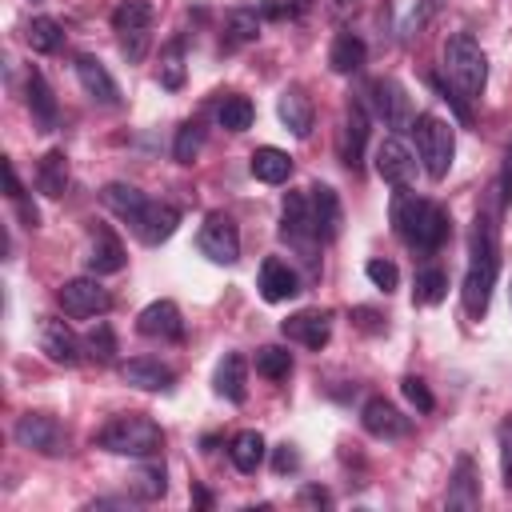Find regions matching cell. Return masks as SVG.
<instances>
[{
    "mask_svg": "<svg viewBox=\"0 0 512 512\" xmlns=\"http://www.w3.org/2000/svg\"><path fill=\"white\" fill-rule=\"evenodd\" d=\"M500 272V236H496V216L488 208L476 212L472 220V240H468V272H464V312L472 320H484L492 288Z\"/></svg>",
    "mask_w": 512,
    "mask_h": 512,
    "instance_id": "6da1fadb",
    "label": "cell"
},
{
    "mask_svg": "<svg viewBox=\"0 0 512 512\" xmlns=\"http://www.w3.org/2000/svg\"><path fill=\"white\" fill-rule=\"evenodd\" d=\"M392 228L396 236L416 252H436L448 240V212L408 188H396L392 196Z\"/></svg>",
    "mask_w": 512,
    "mask_h": 512,
    "instance_id": "7a4b0ae2",
    "label": "cell"
},
{
    "mask_svg": "<svg viewBox=\"0 0 512 512\" xmlns=\"http://www.w3.org/2000/svg\"><path fill=\"white\" fill-rule=\"evenodd\" d=\"M444 72H448V88L468 104L484 92V80H488V60L476 44L472 32H456L444 40Z\"/></svg>",
    "mask_w": 512,
    "mask_h": 512,
    "instance_id": "3957f363",
    "label": "cell"
},
{
    "mask_svg": "<svg viewBox=\"0 0 512 512\" xmlns=\"http://www.w3.org/2000/svg\"><path fill=\"white\" fill-rule=\"evenodd\" d=\"M96 444H100L104 452H112V456H136V460H144V456H156V452H160L164 432H160V424L148 420V416H112V420L100 428Z\"/></svg>",
    "mask_w": 512,
    "mask_h": 512,
    "instance_id": "277c9868",
    "label": "cell"
},
{
    "mask_svg": "<svg viewBox=\"0 0 512 512\" xmlns=\"http://www.w3.org/2000/svg\"><path fill=\"white\" fill-rule=\"evenodd\" d=\"M412 132H416V156L424 164V172L432 180H444L448 168H452V156H456V136H452V124L432 116V112H420L412 120Z\"/></svg>",
    "mask_w": 512,
    "mask_h": 512,
    "instance_id": "5b68a950",
    "label": "cell"
},
{
    "mask_svg": "<svg viewBox=\"0 0 512 512\" xmlns=\"http://www.w3.org/2000/svg\"><path fill=\"white\" fill-rule=\"evenodd\" d=\"M152 20H156V12H152L148 0H120L116 12H112V28H116V36H120V52H124L132 64H140V60L148 56Z\"/></svg>",
    "mask_w": 512,
    "mask_h": 512,
    "instance_id": "8992f818",
    "label": "cell"
},
{
    "mask_svg": "<svg viewBox=\"0 0 512 512\" xmlns=\"http://www.w3.org/2000/svg\"><path fill=\"white\" fill-rule=\"evenodd\" d=\"M280 236L304 256L308 268H316V248H320L324 240L316 236L312 208H308V196H304V192H288V200H284V216H280Z\"/></svg>",
    "mask_w": 512,
    "mask_h": 512,
    "instance_id": "52a82bcc",
    "label": "cell"
},
{
    "mask_svg": "<svg viewBox=\"0 0 512 512\" xmlns=\"http://www.w3.org/2000/svg\"><path fill=\"white\" fill-rule=\"evenodd\" d=\"M16 444L28 448V452H40V456H60L64 452V428L56 416L48 412H24L12 428Z\"/></svg>",
    "mask_w": 512,
    "mask_h": 512,
    "instance_id": "ba28073f",
    "label": "cell"
},
{
    "mask_svg": "<svg viewBox=\"0 0 512 512\" xmlns=\"http://www.w3.org/2000/svg\"><path fill=\"white\" fill-rule=\"evenodd\" d=\"M196 244L212 264H236L240 260V232H236L232 216H224V212H208Z\"/></svg>",
    "mask_w": 512,
    "mask_h": 512,
    "instance_id": "9c48e42d",
    "label": "cell"
},
{
    "mask_svg": "<svg viewBox=\"0 0 512 512\" xmlns=\"http://www.w3.org/2000/svg\"><path fill=\"white\" fill-rule=\"evenodd\" d=\"M56 300H60L64 316H72V320L100 316V312H108V304H112L108 288H104L100 280H92V276H76V280H68V284L56 292Z\"/></svg>",
    "mask_w": 512,
    "mask_h": 512,
    "instance_id": "30bf717a",
    "label": "cell"
},
{
    "mask_svg": "<svg viewBox=\"0 0 512 512\" xmlns=\"http://www.w3.org/2000/svg\"><path fill=\"white\" fill-rule=\"evenodd\" d=\"M368 104H372L376 120H384L388 128H396V132L412 128V104H408V92H404L392 76H380V80L368 84Z\"/></svg>",
    "mask_w": 512,
    "mask_h": 512,
    "instance_id": "8fae6325",
    "label": "cell"
},
{
    "mask_svg": "<svg viewBox=\"0 0 512 512\" xmlns=\"http://www.w3.org/2000/svg\"><path fill=\"white\" fill-rule=\"evenodd\" d=\"M376 172L392 188H408L416 180V156L408 152V144L400 136H384L380 140V148H376Z\"/></svg>",
    "mask_w": 512,
    "mask_h": 512,
    "instance_id": "7c38bea8",
    "label": "cell"
},
{
    "mask_svg": "<svg viewBox=\"0 0 512 512\" xmlns=\"http://www.w3.org/2000/svg\"><path fill=\"white\" fill-rule=\"evenodd\" d=\"M360 424H364V432L368 436H376V440H400V436H408V416L392 404V400H384V396H372L364 408H360Z\"/></svg>",
    "mask_w": 512,
    "mask_h": 512,
    "instance_id": "4fadbf2b",
    "label": "cell"
},
{
    "mask_svg": "<svg viewBox=\"0 0 512 512\" xmlns=\"http://www.w3.org/2000/svg\"><path fill=\"white\" fill-rule=\"evenodd\" d=\"M308 208H312V224H316V236L328 244L340 236V224H344V208H340V196L336 188L328 184H312L308 188Z\"/></svg>",
    "mask_w": 512,
    "mask_h": 512,
    "instance_id": "5bb4252c",
    "label": "cell"
},
{
    "mask_svg": "<svg viewBox=\"0 0 512 512\" xmlns=\"http://www.w3.org/2000/svg\"><path fill=\"white\" fill-rule=\"evenodd\" d=\"M176 224H180V208H176V204H168V200H148V208L140 212V220H136L132 228H136V236H140L148 248H156V244H164V240L176 232Z\"/></svg>",
    "mask_w": 512,
    "mask_h": 512,
    "instance_id": "9a60e30c",
    "label": "cell"
},
{
    "mask_svg": "<svg viewBox=\"0 0 512 512\" xmlns=\"http://www.w3.org/2000/svg\"><path fill=\"white\" fill-rule=\"evenodd\" d=\"M136 328L140 336L148 340H180L184 336V320H180V308L172 300H152L140 316H136Z\"/></svg>",
    "mask_w": 512,
    "mask_h": 512,
    "instance_id": "2e32d148",
    "label": "cell"
},
{
    "mask_svg": "<svg viewBox=\"0 0 512 512\" xmlns=\"http://www.w3.org/2000/svg\"><path fill=\"white\" fill-rule=\"evenodd\" d=\"M280 332L312 352H320L328 340H332V312H296L280 324Z\"/></svg>",
    "mask_w": 512,
    "mask_h": 512,
    "instance_id": "e0dca14e",
    "label": "cell"
},
{
    "mask_svg": "<svg viewBox=\"0 0 512 512\" xmlns=\"http://www.w3.org/2000/svg\"><path fill=\"white\" fill-rule=\"evenodd\" d=\"M80 348H84V340H76V332L64 320H52V316L40 320V352L52 364H76L80 360Z\"/></svg>",
    "mask_w": 512,
    "mask_h": 512,
    "instance_id": "ac0fdd59",
    "label": "cell"
},
{
    "mask_svg": "<svg viewBox=\"0 0 512 512\" xmlns=\"http://www.w3.org/2000/svg\"><path fill=\"white\" fill-rule=\"evenodd\" d=\"M76 80H80V88L96 100V104H120V88H116V80H112V72L96 60V56H88V52H80L76 56Z\"/></svg>",
    "mask_w": 512,
    "mask_h": 512,
    "instance_id": "d6986e66",
    "label": "cell"
},
{
    "mask_svg": "<svg viewBox=\"0 0 512 512\" xmlns=\"http://www.w3.org/2000/svg\"><path fill=\"white\" fill-rule=\"evenodd\" d=\"M256 288H260V296H264L268 304H280V300H292V296L300 292V276H296V268L284 264L280 256H268V260L260 264Z\"/></svg>",
    "mask_w": 512,
    "mask_h": 512,
    "instance_id": "ffe728a7",
    "label": "cell"
},
{
    "mask_svg": "<svg viewBox=\"0 0 512 512\" xmlns=\"http://www.w3.org/2000/svg\"><path fill=\"white\" fill-rule=\"evenodd\" d=\"M444 504H448L452 512H476V508H480V476H476L472 456H460V460H456Z\"/></svg>",
    "mask_w": 512,
    "mask_h": 512,
    "instance_id": "44dd1931",
    "label": "cell"
},
{
    "mask_svg": "<svg viewBox=\"0 0 512 512\" xmlns=\"http://www.w3.org/2000/svg\"><path fill=\"white\" fill-rule=\"evenodd\" d=\"M100 200H104V208H108L112 216H120L124 224H136V220H140V212L148 208V196H144L136 184H124V180L104 184Z\"/></svg>",
    "mask_w": 512,
    "mask_h": 512,
    "instance_id": "7402d4cb",
    "label": "cell"
},
{
    "mask_svg": "<svg viewBox=\"0 0 512 512\" xmlns=\"http://www.w3.org/2000/svg\"><path fill=\"white\" fill-rule=\"evenodd\" d=\"M212 388H216L224 400H232V404H244V396H248V360H244L240 352H228V356L216 364Z\"/></svg>",
    "mask_w": 512,
    "mask_h": 512,
    "instance_id": "603a6c76",
    "label": "cell"
},
{
    "mask_svg": "<svg viewBox=\"0 0 512 512\" xmlns=\"http://www.w3.org/2000/svg\"><path fill=\"white\" fill-rule=\"evenodd\" d=\"M276 112H280V124L292 132V136H308L312 132V100L304 96V88H284L280 100H276Z\"/></svg>",
    "mask_w": 512,
    "mask_h": 512,
    "instance_id": "cb8c5ba5",
    "label": "cell"
},
{
    "mask_svg": "<svg viewBox=\"0 0 512 512\" xmlns=\"http://www.w3.org/2000/svg\"><path fill=\"white\" fill-rule=\"evenodd\" d=\"M120 376H124V384H132V388H140V392H164V388H172V368H164V364L152 360V356L128 360V364L120 368Z\"/></svg>",
    "mask_w": 512,
    "mask_h": 512,
    "instance_id": "d4e9b609",
    "label": "cell"
},
{
    "mask_svg": "<svg viewBox=\"0 0 512 512\" xmlns=\"http://www.w3.org/2000/svg\"><path fill=\"white\" fill-rule=\"evenodd\" d=\"M120 268H124V244L108 228H96L92 232V252H88V272L92 276H112Z\"/></svg>",
    "mask_w": 512,
    "mask_h": 512,
    "instance_id": "484cf974",
    "label": "cell"
},
{
    "mask_svg": "<svg viewBox=\"0 0 512 512\" xmlns=\"http://www.w3.org/2000/svg\"><path fill=\"white\" fill-rule=\"evenodd\" d=\"M364 56H368V48H364V40H360L356 32H336V40H332V48H328V64H332L336 76L360 72Z\"/></svg>",
    "mask_w": 512,
    "mask_h": 512,
    "instance_id": "4316f807",
    "label": "cell"
},
{
    "mask_svg": "<svg viewBox=\"0 0 512 512\" xmlns=\"http://www.w3.org/2000/svg\"><path fill=\"white\" fill-rule=\"evenodd\" d=\"M28 108H32V120L40 132H52L56 128V96L48 88V80L40 76V68L28 72Z\"/></svg>",
    "mask_w": 512,
    "mask_h": 512,
    "instance_id": "83f0119b",
    "label": "cell"
},
{
    "mask_svg": "<svg viewBox=\"0 0 512 512\" xmlns=\"http://www.w3.org/2000/svg\"><path fill=\"white\" fill-rule=\"evenodd\" d=\"M248 168H252V176L264 180V184H284V180L292 176V156L280 152V148H272V144H264V148L252 152Z\"/></svg>",
    "mask_w": 512,
    "mask_h": 512,
    "instance_id": "f1b7e54d",
    "label": "cell"
},
{
    "mask_svg": "<svg viewBox=\"0 0 512 512\" xmlns=\"http://www.w3.org/2000/svg\"><path fill=\"white\" fill-rule=\"evenodd\" d=\"M364 140H368V116H364V104H348V116H344V164L348 168H360V156H364Z\"/></svg>",
    "mask_w": 512,
    "mask_h": 512,
    "instance_id": "f546056e",
    "label": "cell"
},
{
    "mask_svg": "<svg viewBox=\"0 0 512 512\" xmlns=\"http://www.w3.org/2000/svg\"><path fill=\"white\" fill-rule=\"evenodd\" d=\"M228 456H232L236 472L252 476V472L264 464V436H260V432H252V428L236 432V436H232V444H228Z\"/></svg>",
    "mask_w": 512,
    "mask_h": 512,
    "instance_id": "4dcf8cb0",
    "label": "cell"
},
{
    "mask_svg": "<svg viewBox=\"0 0 512 512\" xmlns=\"http://www.w3.org/2000/svg\"><path fill=\"white\" fill-rule=\"evenodd\" d=\"M184 76H188V68H184V40L176 36V40H168V44H164V52H160L156 80H160V88L180 92V88H184Z\"/></svg>",
    "mask_w": 512,
    "mask_h": 512,
    "instance_id": "1f68e13d",
    "label": "cell"
},
{
    "mask_svg": "<svg viewBox=\"0 0 512 512\" xmlns=\"http://www.w3.org/2000/svg\"><path fill=\"white\" fill-rule=\"evenodd\" d=\"M36 184H40V192L44 196H64V188H68V156L60 152V148H52V152H44V160H40V168H36Z\"/></svg>",
    "mask_w": 512,
    "mask_h": 512,
    "instance_id": "d6a6232c",
    "label": "cell"
},
{
    "mask_svg": "<svg viewBox=\"0 0 512 512\" xmlns=\"http://www.w3.org/2000/svg\"><path fill=\"white\" fill-rule=\"evenodd\" d=\"M260 36V16L256 8H232L228 20H224V44L236 48V44H252Z\"/></svg>",
    "mask_w": 512,
    "mask_h": 512,
    "instance_id": "836d02e7",
    "label": "cell"
},
{
    "mask_svg": "<svg viewBox=\"0 0 512 512\" xmlns=\"http://www.w3.org/2000/svg\"><path fill=\"white\" fill-rule=\"evenodd\" d=\"M24 40H28L32 52H44L48 56V52H56L64 44V28L52 16H32L28 28H24Z\"/></svg>",
    "mask_w": 512,
    "mask_h": 512,
    "instance_id": "e575fe53",
    "label": "cell"
},
{
    "mask_svg": "<svg viewBox=\"0 0 512 512\" xmlns=\"http://www.w3.org/2000/svg\"><path fill=\"white\" fill-rule=\"evenodd\" d=\"M252 116H256V108H252V100L240 96V92H232V96H224V100L216 104V120H220V128H228V132L252 128Z\"/></svg>",
    "mask_w": 512,
    "mask_h": 512,
    "instance_id": "d590c367",
    "label": "cell"
},
{
    "mask_svg": "<svg viewBox=\"0 0 512 512\" xmlns=\"http://www.w3.org/2000/svg\"><path fill=\"white\" fill-rule=\"evenodd\" d=\"M128 488L136 500H160L168 492V480H164V468L160 464H140L132 476H128Z\"/></svg>",
    "mask_w": 512,
    "mask_h": 512,
    "instance_id": "8d00e7d4",
    "label": "cell"
},
{
    "mask_svg": "<svg viewBox=\"0 0 512 512\" xmlns=\"http://www.w3.org/2000/svg\"><path fill=\"white\" fill-rule=\"evenodd\" d=\"M256 372H260L264 380H288V372H292V352L280 348V344L256 348Z\"/></svg>",
    "mask_w": 512,
    "mask_h": 512,
    "instance_id": "74e56055",
    "label": "cell"
},
{
    "mask_svg": "<svg viewBox=\"0 0 512 512\" xmlns=\"http://www.w3.org/2000/svg\"><path fill=\"white\" fill-rule=\"evenodd\" d=\"M200 148H204V128H200V120H184V124L176 128V140H172V160H176V164H192Z\"/></svg>",
    "mask_w": 512,
    "mask_h": 512,
    "instance_id": "f35d334b",
    "label": "cell"
},
{
    "mask_svg": "<svg viewBox=\"0 0 512 512\" xmlns=\"http://www.w3.org/2000/svg\"><path fill=\"white\" fill-rule=\"evenodd\" d=\"M448 296V276L440 268H424L416 272V288H412V300L416 304H440Z\"/></svg>",
    "mask_w": 512,
    "mask_h": 512,
    "instance_id": "ab89813d",
    "label": "cell"
},
{
    "mask_svg": "<svg viewBox=\"0 0 512 512\" xmlns=\"http://www.w3.org/2000/svg\"><path fill=\"white\" fill-rule=\"evenodd\" d=\"M84 352H88L96 364H108V360L116 356V336H112V328H108L104 320H96V324L88 328V336H84Z\"/></svg>",
    "mask_w": 512,
    "mask_h": 512,
    "instance_id": "60d3db41",
    "label": "cell"
},
{
    "mask_svg": "<svg viewBox=\"0 0 512 512\" xmlns=\"http://www.w3.org/2000/svg\"><path fill=\"white\" fill-rule=\"evenodd\" d=\"M400 392H404V400H408L416 412H432V408H436V400H432V392H428V384H424L420 376H404V380H400Z\"/></svg>",
    "mask_w": 512,
    "mask_h": 512,
    "instance_id": "b9f144b4",
    "label": "cell"
},
{
    "mask_svg": "<svg viewBox=\"0 0 512 512\" xmlns=\"http://www.w3.org/2000/svg\"><path fill=\"white\" fill-rule=\"evenodd\" d=\"M364 272H368V280H372L376 288H384V292H392V288L400 284V272H396L392 260H368Z\"/></svg>",
    "mask_w": 512,
    "mask_h": 512,
    "instance_id": "7bdbcfd3",
    "label": "cell"
},
{
    "mask_svg": "<svg viewBox=\"0 0 512 512\" xmlns=\"http://www.w3.org/2000/svg\"><path fill=\"white\" fill-rule=\"evenodd\" d=\"M496 440H500V476H504V488H512V416L500 424Z\"/></svg>",
    "mask_w": 512,
    "mask_h": 512,
    "instance_id": "ee69618b",
    "label": "cell"
},
{
    "mask_svg": "<svg viewBox=\"0 0 512 512\" xmlns=\"http://www.w3.org/2000/svg\"><path fill=\"white\" fill-rule=\"evenodd\" d=\"M296 464H300L296 448H292V444H280V448H276V456H272V468L284 476V472H296Z\"/></svg>",
    "mask_w": 512,
    "mask_h": 512,
    "instance_id": "f6af8a7d",
    "label": "cell"
},
{
    "mask_svg": "<svg viewBox=\"0 0 512 512\" xmlns=\"http://www.w3.org/2000/svg\"><path fill=\"white\" fill-rule=\"evenodd\" d=\"M4 180H8V200L16 204V200L24 196V188H20V180H16V168H12V160H4Z\"/></svg>",
    "mask_w": 512,
    "mask_h": 512,
    "instance_id": "bcb514c9",
    "label": "cell"
},
{
    "mask_svg": "<svg viewBox=\"0 0 512 512\" xmlns=\"http://www.w3.org/2000/svg\"><path fill=\"white\" fill-rule=\"evenodd\" d=\"M436 8H440V0H424V4H420V12H412V28L428 24V20L436 16Z\"/></svg>",
    "mask_w": 512,
    "mask_h": 512,
    "instance_id": "7dc6e473",
    "label": "cell"
}]
</instances>
